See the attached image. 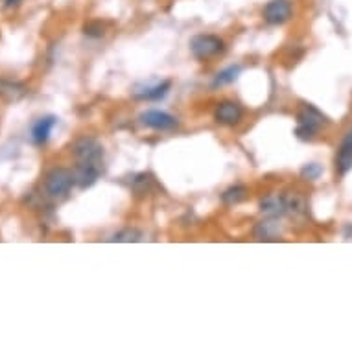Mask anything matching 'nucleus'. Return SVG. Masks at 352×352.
I'll return each mask as SVG.
<instances>
[{"instance_id":"obj_1","label":"nucleus","mask_w":352,"mask_h":352,"mask_svg":"<svg viewBox=\"0 0 352 352\" xmlns=\"http://www.w3.org/2000/svg\"><path fill=\"white\" fill-rule=\"evenodd\" d=\"M329 124L327 116L314 105L305 104L297 113V127H295V135L300 140H312L319 133V129Z\"/></svg>"},{"instance_id":"obj_2","label":"nucleus","mask_w":352,"mask_h":352,"mask_svg":"<svg viewBox=\"0 0 352 352\" xmlns=\"http://www.w3.org/2000/svg\"><path fill=\"white\" fill-rule=\"evenodd\" d=\"M226 50V41L214 34H199L190 39L192 56L199 61H207Z\"/></svg>"},{"instance_id":"obj_3","label":"nucleus","mask_w":352,"mask_h":352,"mask_svg":"<svg viewBox=\"0 0 352 352\" xmlns=\"http://www.w3.org/2000/svg\"><path fill=\"white\" fill-rule=\"evenodd\" d=\"M74 157L78 164L104 168V148L96 139L83 137L74 144Z\"/></svg>"},{"instance_id":"obj_4","label":"nucleus","mask_w":352,"mask_h":352,"mask_svg":"<svg viewBox=\"0 0 352 352\" xmlns=\"http://www.w3.org/2000/svg\"><path fill=\"white\" fill-rule=\"evenodd\" d=\"M76 185V175L72 170L67 168H56L48 173L45 179V190L50 197H65L69 196L72 186Z\"/></svg>"},{"instance_id":"obj_5","label":"nucleus","mask_w":352,"mask_h":352,"mask_svg":"<svg viewBox=\"0 0 352 352\" xmlns=\"http://www.w3.org/2000/svg\"><path fill=\"white\" fill-rule=\"evenodd\" d=\"M294 17L292 0H267L262 8V19L270 26H283Z\"/></svg>"},{"instance_id":"obj_6","label":"nucleus","mask_w":352,"mask_h":352,"mask_svg":"<svg viewBox=\"0 0 352 352\" xmlns=\"http://www.w3.org/2000/svg\"><path fill=\"white\" fill-rule=\"evenodd\" d=\"M140 122L144 124L146 127L150 129H155V131H170L173 127L177 126V118L166 111L159 109H148L140 115Z\"/></svg>"},{"instance_id":"obj_7","label":"nucleus","mask_w":352,"mask_h":352,"mask_svg":"<svg viewBox=\"0 0 352 352\" xmlns=\"http://www.w3.org/2000/svg\"><path fill=\"white\" fill-rule=\"evenodd\" d=\"M243 111L242 107L236 104V102H231V100H226L218 104L216 111H214V118L218 124H223V126H236L238 122L242 120Z\"/></svg>"},{"instance_id":"obj_8","label":"nucleus","mask_w":352,"mask_h":352,"mask_svg":"<svg viewBox=\"0 0 352 352\" xmlns=\"http://www.w3.org/2000/svg\"><path fill=\"white\" fill-rule=\"evenodd\" d=\"M280 234H283V226L278 223V218L262 219L256 223L253 231L254 240H258V242H277Z\"/></svg>"},{"instance_id":"obj_9","label":"nucleus","mask_w":352,"mask_h":352,"mask_svg":"<svg viewBox=\"0 0 352 352\" xmlns=\"http://www.w3.org/2000/svg\"><path fill=\"white\" fill-rule=\"evenodd\" d=\"M352 168V129L346 131L340 144V150L336 153V172L345 175Z\"/></svg>"},{"instance_id":"obj_10","label":"nucleus","mask_w":352,"mask_h":352,"mask_svg":"<svg viewBox=\"0 0 352 352\" xmlns=\"http://www.w3.org/2000/svg\"><path fill=\"white\" fill-rule=\"evenodd\" d=\"M58 124V116L54 115H47V116H41L39 120L35 122L34 126H32V140H34L37 146L47 144L48 139H50V133H52V129Z\"/></svg>"},{"instance_id":"obj_11","label":"nucleus","mask_w":352,"mask_h":352,"mask_svg":"<svg viewBox=\"0 0 352 352\" xmlns=\"http://www.w3.org/2000/svg\"><path fill=\"white\" fill-rule=\"evenodd\" d=\"M260 212L266 214L267 218H280L286 214V201L284 196L278 194H270V196L262 197L260 201Z\"/></svg>"},{"instance_id":"obj_12","label":"nucleus","mask_w":352,"mask_h":352,"mask_svg":"<svg viewBox=\"0 0 352 352\" xmlns=\"http://www.w3.org/2000/svg\"><path fill=\"white\" fill-rule=\"evenodd\" d=\"M170 89H172V81L164 80L161 83H155V85L146 87L144 91H137L133 94V98L137 100H146V102H159L170 93Z\"/></svg>"},{"instance_id":"obj_13","label":"nucleus","mask_w":352,"mask_h":352,"mask_svg":"<svg viewBox=\"0 0 352 352\" xmlns=\"http://www.w3.org/2000/svg\"><path fill=\"white\" fill-rule=\"evenodd\" d=\"M104 168L100 166H87V164H78L76 166V185L81 186V188H87V186H93L96 181H98L100 173H102Z\"/></svg>"},{"instance_id":"obj_14","label":"nucleus","mask_w":352,"mask_h":352,"mask_svg":"<svg viewBox=\"0 0 352 352\" xmlns=\"http://www.w3.org/2000/svg\"><path fill=\"white\" fill-rule=\"evenodd\" d=\"M284 201H286V214L294 216V218L305 216L306 210H308L306 199L300 196L299 192H289V194H286V196H284Z\"/></svg>"},{"instance_id":"obj_15","label":"nucleus","mask_w":352,"mask_h":352,"mask_svg":"<svg viewBox=\"0 0 352 352\" xmlns=\"http://www.w3.org/2000/svg\"><path fill=\"white\" fill-rule=\"evenodd\" d=\"M242 74V65H231L227 69L219 70L218 74L214 76L212 80V89H218V87H226L231 85L238 80V76Z\"/></svg>"},{"instance_id":"obj_16","label":"nucleus","mask_w":352,"mask_h":352,"mask_svg":"<svg viewBox=\"0 0 352 352\" xmlns=\"http://www.w3.org/2000/svg\"><path fill=\"white\" fill-rule=\"evenodd\" d=\"M248 196H249L248 186L232 185L229 186L223 194H221V201L231 207V205H238V203H242L243 199H248Z\"/></svg>"},{"instance_id":"obj_17","label":"nucleus","mask_w":352,"mask_h":352,"mask_svg":"<svg viewBox=\"0 0 352 352\" xmlns=\"http://www.w3.org/2000/svg\"><path fill=\"white\" fill-rule=\"evenodd\" d=\"M26 94V89L21 83H13V81L0 80V96H4L6 100H19Z\"/></svg>"},{"instance_id":"obj_18","label":"nucleus","mask_w":352,"mask_h":352,"mask_svg":"<svg viewBox=\"0 0 352 352\" xmlns=\"http://www.w3.org/2000/svg\"><path fill=\"white\" fill-rule=\"evenodd\" d=\"M142 231L139 229H131V227H127V229H122L118 231L113 238H109V242H122V243H131V242H142Z\"/></svg>"},{"instance_id":"obj_19","label":"nucleus","mask_w":352,"mask_h":352,"mask_svg":"<svg viewBox=\"0 0 352 352\" xmlns=\"http://www.w3.org/2000/svg\"><path fill=\"white\" fill-rule=\"evenodd\" d=\"M321 173H323V168L319 166L318 162H310V164H306V166L300 170V177L306 181H316L319 179Z\"/></svg>"},{"instance_id":"obj_20","label":"nucleus","mask_w":352,"mask_h":352,"mask_svg":"<svg viewBox=\"0 0 352 352\" xmlns=\"http://www.w3.org/2000/svg\"><path fill=\"white\" fill-rule=\"evenodd\" d=\"M83 34L89 35V37H102V35L105 34L104 24L98 23V21H94V23H89L85 28H83Z\"/></svg>"},{"instance_id":"obj_21","label":"nucleus","mask_w":352,"mask_h":352,"mask_svg":"<svg viewBox=\"0 0 352 352\" xmlns=\"http://www.w3.org/2000/svg\"><path fill=\"white\" fill-rule=\"evenodd\" d=\"M24 0H4V8H6V10H12V8L21 6Z\"/></svg>"}]
</instances>
